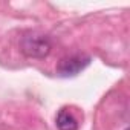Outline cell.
<instances>
[{
	"mask_svg": "<svg viewBox=\"0 0 130 130\" xmlns=\"http://www.w3.org/2000/svg\"><path fill=\"white\" fill-rule=\"evenodd\" d=\"M20 51L31 58H44L51 52V41L40 32H28L20 40Z\"/></svg>",
	"mask_w": 130,
	"mask_h": 130,
	"instance_id": "obj_1",
	"label": "cell"
},
{
	"mask_svg": "<svg viewBox=\"0 0 130 130\" xmlns=\"http://www.w3.org/2000/svg\"><path fill=\"white\" fill-rule=\"evenodd\" d=\"M55 124H57L58 130H78V121H77L75 115L68 109H61L57 113Z\"/></svg>",
	"mask_w": 130,
	"mask_h": 130,
	"instance_id": "obj_3",
	"label": "cell"
},
{
	"mask_svg": "<svg viewBox=\"0 0 130 130\" xmlns=\"http://www.w3.org/2000/svg\"><path fill=\"white\" fill-rule=\"evenodd\" d=\"M125 130H130V128H125Z\"/></svg>",
	"mask_w": 130,
	"mask_h": 130,
	"instance_id": "obj_4",
	"label": "cell"
},
{
	"mask_svg": "<svg viewBox=\"0 0 130 130\" xmlns=\"http://www.w3.org/2000/svg\"><path fill=\"white\" fill-rule=\"evenodd\" d=\"M90 64V58L86 55H74L69 58H64L60 61L57 66V74L63 78L68 77H75L80 72H83L87 66Z\"/></svg>",
	"mask_w": 130,
	"mask_h": 130,
	"instance_id": "obj_2",
	"label": "cell"
}]
</instances>
